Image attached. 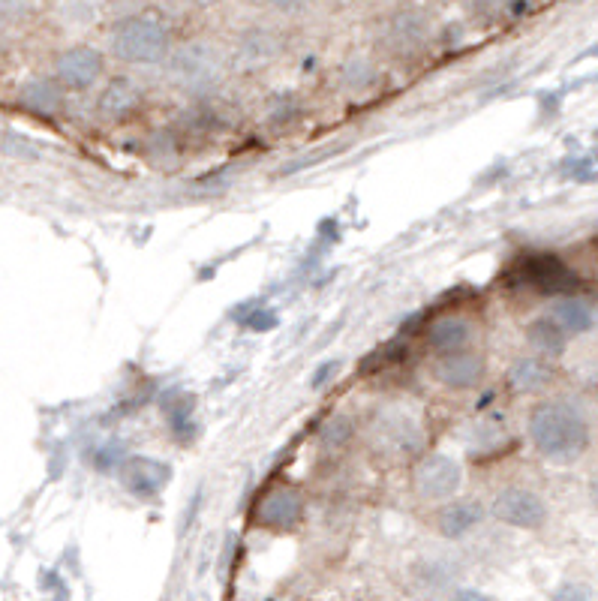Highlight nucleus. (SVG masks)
Segmentation results:
<instances>
[{
    "instance_id": "1",
    "label": "nucleus",
    "mask_w": 598,
    "mask_h": 601,
    "mask_svg": "<svg viewBox=\"0 0 598 601\" xmlns=\"http://www.w3.org/2000/svg\"><path fill=\"white\" fill-rule=\"evenodd\" d=\"M529 439L538 454L553 463H571L589 448V424L583 412L562 400H547L529 415Z\"/></svg>"
},
{
    "instance_id": "2",
    "label": "nucleus",
    "mask_w": 598,
    "mask_h": 601,
    "mask_svg": "<svg viewBox=\"0 0 598 601\" xmlns=\"http://www.w3.org/2000/svg\"><path fill=\"white\" fill-rule=\"evenodd\" d=\"M112 55L127 64H160L172 52L169 28L151 16H130L121 19L109 34Z\"/></svg>"
},
{
    "instance_id": "3",
    "label": "nucleus",
    "mask_w": 598,
    "mask_h": 601,
    "mask_svg": "<svg viewBox=\"0 0 598 601\" xmlns=\"http://www.w3.org/2000/svg\"><path fill=\"white\" fill-rule=\"evenodd\" d=\"M508 289H529L535 295H574L580 289V277L553 253H526L514 259L505 271Z\"/></svg>"
},
{
    "instance_id": "4",
    "label": "nucleus",
    "mask_w": 598,
    "mask_h": 601,
    "mask_svg": "<svg viewBox=\"0 0 598 601\" xmlns=\"http://www.w3.org/2000/svg\"><path fill=\"white\" fill-rule=\"evenodd\" d=\"M463 484L460 463L448 454H427L415 463L412 472V487L421 499L427 502H445L454 499Z\"/></svg>"
},
{
    "instance_id": "5",
    "label": "nucleus",
    "mask_w": 598,
    "mask_h": 601,
    "mask_svg": "<svg viewBox=\"0 0 598 601\" xmlns=\"http://www.w3.org/2000/svg\"><path fill=\"white\" fill-rule=\"evenodd\" d=\"M490 514L517 529H541L547 520V502L526 487H505L493 496Z\"/></svg>"
},
{
    "instance_id": "6",
    "label": "nucleus",
    "mask_w": 598,
    "mask_h": 601,
    "mask_svg": "<svg viewBox=\"0 0 598 601\" xmlns=\"http://www.w3.org/2000/svg\"><path fill=\"white\" fill-rule=\"evenodd\" d=\"M220 76V61L211 46L205 43H190L172 58V79L196 94H205Z\"/></svg>"
},
{
    "instance_id": "7",
    "label": "nucleus",
    "mask_w": 598,
    "mask_h": 601,
    "mask_svg": "<svg viewBox=\"0 0 598 601\" xmlns=\"http://www.w3.org/2000/svg\"><path fill=\"white\" fill-rule=\"evenodd\" d=\"M427 37V16L418 10H400L385 25V49L391 58H415L427 46Z\"/></svg>"
},
{
    "instance_id": "8",
    "label": "nucleus",
    "mask_w": 598,
    "mask_h": 601,
    "mask_svg": "<svg viewBox=\"0 0 598 601\" xmlns=\"http://www.w3.org/2000/svg\"><path fill=\"white\" fill-rule=\"evenodd\" d=\"M103 70H106V61L94 46H76L58 58L55 79L67 91H91L100 82Z\"/></svg>"
},
{
    "instance_id": "9",
    "label": "nucleus",
    "mask_w": 598,
    "mask_h": 601,
    "mask_svg": "<svg viewBox=\"0 0 598 601\" xmlns=\"http://www.w3.org/2000/svg\"><path fill=\"white\" fill-rule=\"evenodd\" d=\"M172 478V469L154 457H145V454H136V457H127L121 463V484L127 493L139 496V499H151L157 496Z\"/></svg>"
},
{
    "instance_id": "10",
    "label": "nucleus",
    "mask_w": 598,
    "mask_h": 601,
    "mask_svg": "<svg viewBox=\"0 0 598 601\" xmlns=\"http://www.w3.org/2000/svg\"><path fill=\"white\" fill-rule=\"evenodd\" d=\"M433 376L439 385H445L451 391H466L484 379V361H481V355L466 352V349L442 352L433 364Z\"/></svg>"
},
{
    "instance_id": "11",
    "label": "nucleus",
    "mask_w": 598,
    "mask_h": 601,
    "mask_svg": "<svg viewBox=\"0 0 598 601\" xmlns=\"http://www.w3.org/2000/svg\"><path fill=\"white\" fill-rule=\"evenodd\" d=\"M301 517H304V499L289 487L271 490L256 508V523L262 529H274V532L295 529L301 523Z\"/></svg>"
},
{
    "instance_id": "12",
    "label": "nucleus",
    "mask_w": 598,
    "mask_h": 601,
    "mask_svg": "<svg viewBox=\"0 0 598 601\" xmlns=\"http://www.w3.org/2000/svg\"><path fill=\"white\" fill-rule=\"evenodd\" d=\"M142 100H145V94H142V88L133 82V79H112L106 88H103V94H100V100H97V112L103 115V121H109V124H121V121H127V118H133L139 109H142Z\"/></svg>"
},
{
    "instance_id": "13",
    "label": "nucleus",
    "mask_w": 598,
    "mask_h": 601,
    "mask_svg": "<svg viewBox=\"0 0 598 601\" xmlns=\"http://www.w3.org/2000/svg\"><path fill=\"white\" fill-rule=\"evenodd\" d=\"M481 517H484V505L478 499H445L436 517V529L442 538H463L481 523Z\"/></svg>"
},
{
    "instance_id": "14",
    "label": "nucleus",
    "mask_w": 598,
    "mask_h": 601,
    "mask_svg": "<svg viewBox=\"0 0 598 601\" xmlns=\"http://www.w3.org/2000/svg\"><path fill=\"white\" fill-rule=\"evenodd\" d=\"M472 340V325L460 316H439L430 322L427 328V343L430 349L442 352H454V349H466Z\"/></svg>"
},
{
    "instance_id": "15",
    "label": "nucleus",
    "mask_w": 598,
    "mask_h": 601,
    "mask_svg": "<svg viewBox=\"0 0 598 601\" xmlns=\"http://www.w3.org/2000/svg\"><path fill=\"white\" fill-rule=\"evenodd\" d=\"M19 100L34 115H55L64 106V85L58 79H34L19 91Z\"/></svg>"
},
{
    "instance_id": "16",
    "label": "nucleus",
    "mask_w": 598,
    "mask_h": 601,
    "mask_svg": "<svg viewBox=\"0 0 598 601\" xmlns=\"http://www.w3.org/2000/svg\"><path fill=\"white\" fill-rule=\"evenodd\" d=\"M547 316H550L565 334H583V331H589V328L595 325L592 307H589L586 301H580V298H571V295H562V298L550 307Z\"/></svg>"
},
{
    "instance_id": "17",
    "label": "nucleus",
    "mask_w": 598,
    "mask_h": 601,
    "mask_svg": "<svg viewBox=\"0 0 598 601\" xmlns=\"http://www.w3.org/2000/svg\"><path fill=\"white\" fill-rule=\"evenodd\" d=\"M553 379V370H550V364H544V361H538V358H520V361H514L511 364V370H508V385L514 388V391H541L547 382Z\"/></svg>"
},
{
    "instance_id": "18",
    "label": "nucleus",
    "mask_w": 598,
    "mask_h": 601,
    "mask_svg": "<svg viewBox=\"0 0 598 601\" xmlns=\"http://www.w3.org/2000/svg\"><path fill=\"white\" fill-rule=\"evenodd\" d=\"M337 82H340V88L346 94L358 97V94H367V91H373L379 85V70L370 61H364V58H352V61H346L340 67Z\"/></svg>"
},
{
    "instance_id": "19",
    "label": "nucleus",
    "mask_w": 598,
    "mask_h": 601,
    "mask_svg": "<svg viewBox=\"0 0 598 601\" xmlns=\"http://www.w3.org/2000/svg\"><path fill=\"white\" fill-rule=\"evenodd\" d=\"M280 49H283V43L271 31H262V28L250 31L241 40V58L250 61V64H268L280 55Z\"/></svg>"
},
{
    "instance_id": "20",
    "label": "nucleus",
    "mask_w": 598,
    "mask_h": 601,
    "mask_svg": "<svg viewBox=\"0 0 598 601\" xmlns=\"http://www.w3.org/2000/svg\"><path fill=\"white\" fill-rule=\"evenodd\" d=\"M526 337H529V343H532L541 355H559V352L565 349V337H568V334H565L550 316H544V319H538V322L529 325Z\"/></svg>"
},
{
    "instance_id": "21",
    "label": "nucleus",
    "mask_w": 598,
    "mask_h": 601,
    "mask_svg": "<svg viewBox=\"0 0 598 601\" xmlns=\"http://www.w3.org/2000/svg\"><path fill=\"white\" fill-rule=\"evenodd\" d=\"M163 409H166V421H169L172 433L178 436V442H184V439H190V436L196 433L193 406H190V400H187V406H184V394H169V397L163 400Z\"/></svg>"
},
{
    "instance_id": "22",
    "label": "nucleus",
    "mask_w": 598,
    "mask_h": 601,
    "mask_svg": "<svg viewBox=\"0 0 598 601\" xmlns=\"http://www.w3.org/2000/svg\"><path fill=\"white\" fill-rule=\"evenodd\" d=\"M352 433H355L352 418H346V415H331V418L322 424V430H319V445H322V451H340V448L349 445Z\"/></svg>"
},
{
    "instance_id": "23",
    "label": "nucleus",
    "mask_w": 598,
    "mask_h": 601,
    "mask_svg": "<svg viewBox=\"0 0 598 601\" xmlns=\"http://www.w3.org/2000/svg\"><path fill=\"white\" fill-rule=\"evenodd\" d=\"M298 115H301V100H298V94L286 91V94L271 97V106H268V124H271V127H289V124L298 121Z\"/></svg>"
},
{
    "instance_id": "24",
    "label": "nucleus",
    "mask_w": 598,
    "mask_h": 601,
    "mask_svg": "<svg viewBox=\"0 0 598 601\" xmlns=\"http://www.w3.org/2000/svg\"><path fill=\"white\" fill-rule=\"evenodd\" d=\"M127 460V448L121 439H109L97 454H94V466L109 472V469H121V463Z\"/></svg>"
},
{
    "instance_id": "25",
    "label": "nucleus",
    "mask_w": 598,
    "mask_h": 601,
    "mask_svg": "<svg viewBox=\"0 0 598 601\" xmlns=\"http://www.w3.org/2000/svg\"><path fill=\"white\" fill-rule=\"evenodd\" d=\"M421 583H430V586H442V583H451V568L442 562V559H427V562H421Z\"/></svg>"
},
{
    "instance_id": "26",
    "label": "nucleus",
    "mask_w": 598,
    "mask_h": 601,
    "mask_svg": "<svg viewBox=\"0 0 598 601\" xmlns=\"http://www.w3.org/2000/svg\"><path fill=\"white\" fill-rule=\"evenodd\" d=\"M16 10V0H0V19H7Z\"/></svg>"
},
{
    "instance_id": "27",
    "label": "nucleus",
    "mask_w": 598,
    "mask_h": 601,
    "mask_svg": "<svg viewBox=\"0 0 598 601\" xmlns=\"http://www.w3.org/2000/svg\"><path fill=\"white\" fill-rule=\"evenodd\" d=\"M196 7H202V10H208V7H214V4H220V0H193Z\"/></svg>"
},
{
    "instance_id": "28",
    "label": "nucleus",
    "mask_w": 598,
    "mask_h": 601,
    "mask_svg": "<svg viewBox=\"0 0 598 601\" xmlns=\"http://www.w3.org/2000/svg\"><path fill=\"white\" fill-rule=\"evenodd\" d=\"M463 4H466V7H475V10H478V7L490 4V0H463Z\"/></svg>"
},
{
    "instance_id": "29",
    "label": "nucleus",
    "mask_w": 598,
    "mask_h": 601,
    "mask_svg": "<svg viewBox=\"0 0 598 601\" xmlns=\"http://www.w3.org/2000/svg\"><path fill=\"white\" fill-rule=\"evenodd\" d=\"M589 493H592V499L598 502V475L592 478V487H589Z\"/></svg>"
},
{
    "instance_id": "30",
    "label": "nucleus",
    "mask_w": 598,
    "mask_h": 601,
    "mask_svg": "<svg viewBox=\"0 0 598 601\" xmlns=\"http://www.w3.org/2000/svg\"><path fill=\"white\" fill-rule=\"evenodd\" d=\"M457 595H460V598H484V595H481V592H475V589H472V592H457Z\"/></svg>"
},
{
    "instance_id": "31",
    "label": "nucleus",
    "mask_w": 598,
    "mask_h": 601,
    "mask_svg": "<svg viewBox=\"0 0 598 601\" xmlns=\"http://www.w3.org/2000/svg\"><path fill=\"white\" fill-rule=\"evenodd\" d=\"M286 7H295V4H301V0H283Z\"/></svg>"
},
{
    "instance_id": "32",
    "label": "nucleus",
    "mask_w": 598,
    "mask_h": 601,
    "mask_svg": "<svg viewBox=\"0 0 598 601\" xmlns=\"http://www.w3.org/2000/svg\"><path fill=\"white\" fill-rule=\"evenodd\" d=\"M595 244H598V241H595Z\"/></svg>"
}]
</instances>
